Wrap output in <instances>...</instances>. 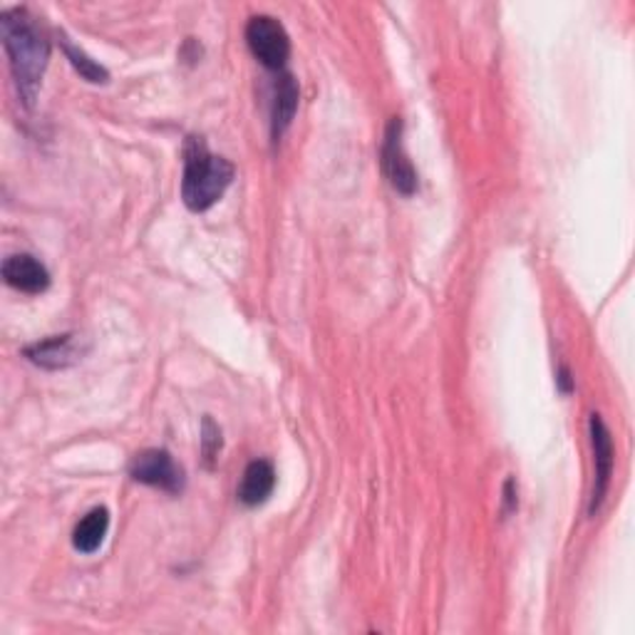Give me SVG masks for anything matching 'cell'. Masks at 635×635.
Listing matches in <instances>:
<instances>
[{
  "mask_svg": "<svg viewBox=\"0 0 635 635\" xmlns=\"http://www.w3.org/2000/svg\"><path fill=\"white\" fill-rule=\"evenodd\" d=\"M3 278L11 288L37 296L51 288V271L31 253H15L3 261Z\"/></svg>",
  "mask_w": 635,
  "mask_h": 635,
  "instance_id": "ba28073f",
  "label": "cell"
},
{
  "mask_svg": "<svg viewBox=\"0 0 635 635\" xmlns=\"http://www.w3.org/2000/svg\"><path fill=\"white\" fill-rule=\"evenodd\" d=\"M61 43H63V51L67 55V61H70V65L75 67L77 73H80V77H85L87 83L105 85L107 80H110V73H107L100 63H95L90 55L83 53L80 47H75L70 41H67L65 35L61 37Z\"/></svg>",
  "mask_w": 635,
  "mask_h": 635,
  "instance_id": "7c38bea8",
  "label": "cell"
},
{
  "mask_svg": "<svg viewBox=\"0 0 635 635\" xmlns=\"http://www.w3.org/2000/svg\"><path fill=\"white\" fill-rule=\"evenodd\" d=\"M237 169L229 160L214 154L204 136H189L184 144V177L182 199L189 211H207L231 187Z\"/></svg>",
  "mask_w": 635,
  "mask_h": 635,
  "instance_id": "7a4b0ae2",
  "label": "cell"
},
{
  "mask_svg": "<svg viewBox=\"0 0 635 635\" xmlns=\"http://www.w3.org/2000/svg\"><path fill=\"white\" fill-rule=\"evenodd\" d=\"M383 172L387 182L393 184V189L405 194V197H413L417 191V169L409 162V156L405 152L403 144V120L393 117L385 130V142H383Z\"/></svg>",
  "mask_w": 635,
  "mask_h": 635,
  "instance_id": "5b68a950",
  "label": "cell"
},
{
  "mask_svg": "<svg viewBox=\"0 0 635 635\" xmlns=\"http://www.w3.org/2000/svg\"><path fill=\"white\" fill-rule=\"evenodd\" d=\"M591 445H593V462H595V482L591 492V504L589 514L595 516L605 502V494H609L611 477H613V462H615V449H613V437L609 425L603 423L601 415H591Z\"/></svg>",
  "mask_w": 635,
  "mask_h": 635,
  "instance_id": "8992f818",
  "label": "cell"
},
{
  "mask_svg": "<svg viewBox=\"0 0 635 635\" xmlns=\"http://www.w3.org/2000/svg\"><path fill=\"white\" fill-rule=\"evenodd\" d=\"M0 35H3L18 95L25 107H33L41 92L47 61H51V41L37 25V18L25 8H11V11L0 13Z\"/></svg>",
  "mask_w": 635,
  "mask_h": 635,
  "instance_id": "6da1fadb",
  "label": "cell"
},
{
  "mask_svg": "<svg viewBox=\"0 0 635 635\" xmlns=\"http://www.w3.org/2000/svg\"><path fill=\"white\" fill-rule=\"evenodd\" d=\"M107 529H110V512H107V506H95V510L87 512L80 524L75 526L73 546L80 554L90 556L102 546Z\"/></svg>",
  "mask_w": 635,
  "mask_h": 635,
  "instance_id": "8fae6325",
  "label": "cell"
},
{
  "mask_svg": "<svg viewBox=\"0 0 635 635\" xmlns=\"http://www.w3.org/2000/svg\"><path fill=\"white\" fill-rule=\"evenodd\" d=\"M247 43L253 57L269 70H283L291 57V37L273 15H253L247 25Z\"/></svg>",
  "mask_w": 635,
  "mask_h": 635,
  "instance_id": "3957f363",
  "label": "cell"
},
{
  "mask_svg": "<svg viewBox=\"0 0 635 635\" xmlns=\"http://www.w3.org/2000/svg\"><path fill=\"white\" fill-rule=\"evenodd\" d=\"M223 439H221V429L219 425H214L211 417H204V427H201V449H204V462L207 467H214L219 455H221Z\"/></svg>",
  "mask_w": 635,
  "mask_h": 635,
  "instance_id": "4fadbf2b",
  "label": "cell"
},
{
  "mask_svg": "<svg viewBox=\"0 0 635 635\" xmlns=\"http://www.w3.org/2000/svg\"><path fill=\"white\" fill-rule=\"evenodd\" d=\"M504 502H506V512H514V510H516V504H519V500H516V484H514V480L506 482Z\"/></svg>",
  "mask_w": 635,
  "mask_h": 635,
  "instance_id": "5bb4252c",
  "label": "cell"
},
{
  "mask_svg": "<svg viewBox=\"0 0 635 635\" xmlns=\"http://www.w3.org/2000/svg\"><path fill=\"white\" fill-rule=\"evenodd\" d=\"M298 100L300 90L296 77L291 73H281V77L276 80V90H273V107H271V136L276 142L286 134L293 117H296Z\"/></svg>",
  "mask_w": 635,
  "mask_h": 635,
  "instance_id": "9c48e42d",
  "label": "cell"
},
{
  "mask_svg": "<svg viewBox=\"0 0 635 635\" xmlns=\"http://www.w3.org/2000/svg\"><path fill=\"white\" fill-rule=\"evenodd\" d=\"M85 353H87V348H83L80 336H73V333L45 338L41 340V343L25 348V358L31 360L33 365L45 368V370L70 368L75 363H80Z\"/></svg>",
  "mask_w": 635,
  "mask_h": 635,
  "instance_id": "52a82bcc",
  "label": "cell"
},
{
  "mask_svg": "<svg viewBox=\"0 0 635 635\" xmlns=\"http://www.w3.org/2000/svg\"><path fill=\"white\" fill-rule=\"evenodd\" d=\"M559 385H561L563 393H571V390H573V383H571V373H569V370H566V368H561V370H559Z\"/></svg>",
  "mask_w": 635,
  "mask_h": 635,
  "instance_id": "9a60e30c",
  "label": "cell"
},
{
  "mask_svg": "<svg viewBox=\"0 0 635 635\" xmlns=\"http://www.w3.org/2000/svg\"><path fill=\"white\" fill-rule=\"evenodd\" d=\"M130 477L134 482L154 486V490L179 494L184 490V469L174 462L167 449H144L130 462Z\"/></svg>",
  "mask_w": 635,
  "mask_h": 635,
  "instance_id": "277c9868",
  "label": "cell"
},
{
  "mask_svg": "<svg viewBox=\"0 0 635 635\" xmlns=\"http://www.w3.org/2000/svg\"><path fill=\"white\" fill-rule=\"evenodd\" d=\"M273 486H276V469H273L269 459H253V462L243 469L239 500L247 506H261L273 494Z\"/></svg>",
  "mask_w": 635,
  "mask_h": 635,
  "instance_id": "30bf717a",
  "label": "cell"
}]
</instances>
